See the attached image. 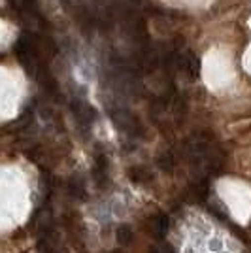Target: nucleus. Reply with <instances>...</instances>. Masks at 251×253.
Masks as SVG:
<instances>
[{
	"label": "nucleus",
	"mask_w": 251,
	"mask_h": 253,
	"mask_svg": "<svg viewBox=\"0 0 251 253\" xmlns=\"http://www.w3.org/2000/svg\"><path fill=\"white\" fill-rule=\"evenodd\" d=\"M94 181L102 187L106 183V179H108V157H106V153H96V157H94Z\"/></svg>",
	"instance_id": "nucleus-3"
},
{
	"label": "nucleus",
	"mask_w": 251,
	"mask_h": 253,
	"mask_svg": "<svg viewBox=\"0 0 251 253\" xmlns=\"http://www.w3.org/2000/svg\"><path fill=\"white\" fill-rule=\"evenodd\" d=\"M110 117H112L114 125L128 138L138 140V138L144 136V126H142V123L138 121L136 116H132L125 108H119V106H117V108H112V110H110Z\"/></svg>",
	"instance_id": "nucleus-1"
},
{
	"label": "nucleus",
	"mask_w": 251,
	"mask_h": 253,
	"mask_svg": "<svg viewBox=\"0 0 251 253\" xmlns=\"http://www.w3.org/2000/svg\"><path fill=\"white\" fill-rule=\"evenodd\" d=\"M128 178L132 179L134 183H149L153 179V174L146 167H130L128 169Z\"/></svg>",
	"instance_id": "nucleus-4"
},
{
	"label": "nucleus",
	"mask_w": 251,
	"mask_h": 253,
	"mask_svg": "<svg viewBox=\"0 0 251 253\" xmlns=\"http://www.w3.org/2000/svg\"><path fill=\"white\" fill-rule=\"evenodd\" d=\"M72 112L76 121L80 123V126H84V128H89L94 123V119H96L94 110L85 100H82V98H78V100L72 102Z\"/></svg>",
	"instance_id": "nucleus-2"
},
{
	"label": "nucleus",
	"mask_w": 251,
	"mask_h": 253,
	"mask_svg": "<svg viewBox=\"0 0 251 253\" xmlns=\"http://www.w3.org/2000/svg\"><path fill=\"white\" fill-rule=\"evenodd\" d=\"M130 240H132V227L130 225H119L117 227V242L121 246H126Z\"/></svg>",
	"instance_id": "nucleus-7"
},
{
	"label": "nucleus",
	"mask_w": 251,
	"mask_h": 253,
	"mask_svg": "<svg viewBox=\"0 0 251 253\" xmlns=\"http://www.w3.org/2000/svg\"><path fill=\"white\" fill-rule=\"evenodd\" d=\"M68 193L72 195L74 199H84V197H85V187H84V181H82V178H76V176H74V178L68 181Z\"/></svg>",
	"instance_id": "nucleus-6"
},
{
	"label": "nucleus",
	"mask_w": 251,
	"mask_h": 253,
	"mask_svg": "<svg viewBox=\"0 0 251 253\" xmlns=\"http://www.w3.org/2000/svg\"><path fill=\"white\" fill-rule=\"evenodd\" d=\"M153 253H174V250L170 246H159V248L153 250Z\"/></svg>",
	"instance_id": "nucleus-9"
},
{
	"label": "nucleus",
	"mask_w": 251,
	"mask_h": 253,
	"mask_svg": "<svg viewBox=\"0 0 251 253\" xmlns=\"http://www.w3.org/2000/svg\"><path fill=\"white\" fill-rule=\"evenodd\" d=\"M168 227H170V221H168V215H157V217H153V223H151V229L155 232V236H165V232L168 231Z\"/></svg>",
	"instance_id": "nucleus-5"
},
{
	"label": "nucleus",
	"mask_w": 251,
	"mask_h": 253,
	"mask_svg": "<svg viewBox=\"0 0 251 253\" xmlns=\"http://www.w3.org/2000/svg\"><path fill=\"white\" fill-rule=\"evenodd\" d=\"M157 165H159V169L161 170L170 172V170L174 169V165H176V159H174V155H172L170 151H167V153H163V155L157 159Z\"/></svg>",
	"instance_id": "nucleus-8"
}]
</instances>
